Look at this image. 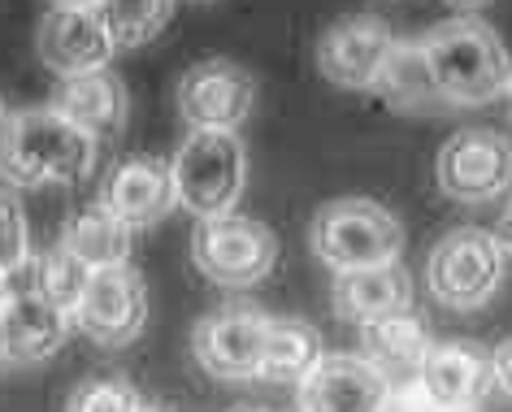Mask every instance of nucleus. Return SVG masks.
I'll return each mask as SVG.
<instances>
[{
	"mask_svg": "<svg viewBox=\"0 0 512 412\" xmlns=\"http://www.w3.org/2000/svg\"><path fill=\"white\" fill-rule=\"evenodd\" d=\"M100 139L61 118L53 105L14 109L0 126V178L9 187H74L96 170Z\"/></svg>",
	"mask_w": 512,
	"mask_h": 412,
	"instance_id": "nucleus-1",
	"label": "nucleus"
},
{
	"mask_svg": "<svg viewBox=\"0 0 512 412\" xmlns=\"http://www.w3.org/2000/svg\"><path fill=\"white\" fill-rule=\"evenodd\" d=\"M434 70V83L447 96L452 109L491 105L508 92L512 83V57L495 27L478 18H452L439 22L426 40H421Z\"/></svg>",
	"mask_w": 512,
	"mask_h": 412,
	"instance_id": "nucleus-2",
	"label": "nucleus"
},
{
	"mask_svg": "<svg viewBox=\"0 0 512 412\" xmlns=\"http://www.w3.org/2000/svg\"><path fill=\"white\" fill-rule=\"evenodd\" d=\"M309 243H313L317 261H326L335 274H343V269L400 261L404 226L387 204L365 200V196H343L313 213Z\"/></svg>",
	"mask_w": 512,
	"mask_h": 412,
	"instance_id": "nucleus-3",
	"label": "nucleus"
},
{
	"mask_svg": "<svg viewBox=\"0 0 512 412\" xmlns=\"http://www.w3.org/2000/svg\"><path fill=\"white\" fill-rule=\"evenodd\" d=\"M170 170L178 209H187L191 217L235 213L243 183H248V152L235 131H187Z\"/></svg>",
	"mask_w": 512,
	"mask_h": 412,
	"instance_id": "nucleus-4",
	"label": "nucleus"
},
{
	"mask_svg": "<svg viewBox=\"0 0 512 412\" xmlns=\"http://www.w3.org/2000/svg\"><path fill=\"white\" fill-rule=\"evenodd\" d=\"M191 265L217 287H252L278 265V235L256 217L217 213L196 217L191 230Z\"/></svg>",
	"mask_w": 512,
	"mask_h": 412,
	"instance_id": "nucleus-5",
	"label": "nucleus"
},
{
	"mask_svg": "<svg viewBox=\"0 0 512 412\" xmlns=\"http://www.w3.org/2000/svg\"><path fill=\"white\" fill-rule=\"evenodd\" d=\"M504 278V248L491 230L456 226L430 248L426 282L430 295L452 313H473L495 295Z\"/></svg>",
	"mask_w": 512,
	"mask_h": 412,
	"instance_id": "nucleus-6",
	"label": "nucleus"
},
{
	"mask_svg": "<svg viewBox=\"0 0 512 412\" xmlns=\"http://www.w3.org/2000/svg\"><path fill=\"white\" fill-rule=\"evenodd\" d=\"M439 191L456 204H491L512 187V139L491 126H465L439 148Z\"/></svg>",
	"mask_w": 512,
	"mask_h": 412,
	"instance_id": "nucleus-7",
	"label": "nucleus"
},
{
	"mask_svg": "<svg viewBox=\"0 0 512 412\" xmlns=\"http://www.w3.org/2000/svg\"><path fill=\"white\" fill-rule=\"evenodd\" d=\"M70 321L79 326L96 347H126L148 326V282L144 274L126 265L92 269L83 300L74 304Z\"/></svg>",
	"mask_w": 512,
	"mask_h": 412,
	"instance_id": "nucleus-8",
	"label": "nucleus"
},
{
	"mask_svg": "<svg viewBox=\"0 0 512 412\" xmlns=\"http://www.w3.org/2000/svg\"><path fill=\"white\" fill-rule=\"evenodd\" d=\"M265 330H270V313H261L256 304H222L196 321L191 352L209 378L243 382L256 378V369H261Z\"/></svg>",
	"mask_w": 512,
	"mask_h": 412,
	"instance_id": "nucleus-9",
	"label": "nucleus"
},
{
	"mask_svg": "<svg viewBox=\"0 0 512 412\" xmlns=\"http://www.w3.org/2000/svg\"><path fill=\"white\" fill-rule=\"evenodd\" d=\"M256 105V79L239 61L209 57L178 79V113L191 131H239Z\"/></svg>",
	"mask_w": 512,
	"mask_h": 412,
	"instance_id": "nucleus-10",
	"label": "nucleus"
},
{
	"mask_svg": "<svg viewBox=\"0 0 512 412\" xmlns=\"http://www.w3.org/2000/svg\"><path fill=\"white\" fill-rule=\"evenodd\" d=\"M395 48V31L378 14H348L330 22L326 35L317 40V70L326 83L343 92H374V79L382 61Z\"/></svg>",
	"mask_w": 512,
	"mask_h": 412,
	"instance_id": "nucleus-11",
	"label": "nucleus"
},
{
	"mask_svg": "<svg viewBox=\"0 0 512 412\" xmlns=\"http://www.w3.org/2000/svg\"><path fill=\"white\" fill-rule=\"evenodd\" d=\"M395 382L374 360L326 352L300 382V412H391Z\"/></svg>",
	"mask_w": 512,
	"mask_h": 412,
	"instance_id": "nucleus-12",
	"label": "nucleus"
},
{
	"mask_svg": "<svg viewBox=\"0 0 512 412\" xmlns=\"http://www.w3.org/2000/svg\"><path fill=\"white\" fill-rule=\"evenodd\" d=\"M35 53H40L44 70H53L57 79L87 70H105L118 44L105 31L96 5L92 9H48L40 31H35Z\"/></svg>",
	"mask_w": 512,
	"mask_h": 412,
	"instance_id": "nucleus-13",
	"label": "nucleus"
},
{
	"mask_svg": "<svg viewBox=\"0 0 512 412\" xmlns=\"http://www.w3.org/2000/svg\"><path fill=\"white\" fill-rule=\"evenodd\" d=\"M100 204L113 209L131 230H148L178 209L174 170L161 157H126L109 170L100 187Z\"/></svg>",
	"mask_w": 512,
	"mask_h": 412,
	"instance_id": "nucleus-14",
	"label": "nucleus"
},
{
	"mask_svg": "<svg viewBox=\"0 0 512 412\" xmlns=\"http://www.w3.org/2000/svg\"><path fill=\"white\" fill-rule=\"evenodd\" d=\"M61 118H70L79 131H87L100 144L118 139L126 131V118H131V96H126V83L105 70H87V74H70V79H57L53 96H48Z\"/></svg>",
	"mask_w": 512,
	"mask_h": 412,
	"instance_id": "nucleus-15",
	"label": "nucleus"
},
{
	"mask_svg": "<svg viewBox=\"0 0 512 412\" xmlns=\"http://www.w3.org/2000/svg\"><path fill=\"white\" fill-rule=\"evenodd\" d=\"M417 386L430 408H478L495 386L491 356H482L473 343H430Z\"/></svg>",
	"mask_w": 512,
	"mask_h": 412,
	"instance_id": "nucleus-16",
	"label": "nucleus"
},
{
	"mask_svg": "<svg viewBox=\"0 0 512 412\" xmlns=\"http://www.w3.org/2000/svg\"><path fill=\"white\" fill-rule=\"evenodd\" d=\"M0 321H5V339H9V365H40V360L57 356L70 330L66 308H57L35 287H18L9 295Z\"/></svg>",
	"mask_w": 512,
	"mask_h": 412,
	"instance_id": "nucleus-17",
	"label": "nucleus"
},
{
	"mask_svg": "<svg viewBox=\"0 0 512 412\" xmlns=\"http://www.w3.org/2000/svg\"><path fill=\"white\" fill-rule=\"evenodd\" d=\"M335 313L343 321H365L374 317H387V313H400V308H413V282L400 269V261H387V265H365V269H343L335 278Z\"/></svg>",
	"mask_w": 512,
	"mask_h": 412,
	"instance_id": "nucleus-18",
	"label": "nucleus"
},
{
	"mask_svg": "<svg viewBox=\"0 0 512 412\" xmlns=\"http://www.w3.org/2000/svg\"><path fill=\"white\" fill-rule=\"evenodd\" d=\"M374 92L387 109L395 113H439V109H452L447 105V96L439 92V83H434V70H430V57L426 48L417 44H404L395 40V48L382 61L378 79H374Z\"/></svg>",
	"mask_w": 512,
	"mask_h": 412,
	"instance_id": "nucleus-19",
	"label": "nucleus"
},
{
	"mask_svg": "<svg viewBox=\"0 0 512 412\" xmlns=\"http://www.w3.org/2000/svg\"><path fill=\"white\" fill-rule=\"evenodd\" d=\"M61 248L74 252L87 269H105V265H126L131 261V243H135V230L122 222L113 209L105 204H83L74 209L66 222H61Z\"/></svg>",
	"mask_w": 512,
	"mask_h": 412,
	"instance_id": "nucleus-20",
	"label": "nucleus"
},
{
	"mask_svg": "<svg viewBox=\"0 0 512 412\" xmlns=\"http://www.w3.org/2000/svg\"><path fill=\"white\" fill-rule=\"evenodd\" d=\"M430 330L421 326V317H413V308H400V313H387V317H374L361 326V347H365V360L387 373V378H400V373H413L421 369V360L430 352Z\"/></svg>",
	"mask_w": 512,
	"mask_h": 412,
	"instance_id": "nucleus-21",
	"label": "nucleus"
},
{
	"mask_svg": "<svg viewBox=\"0 0 512 412\" xmlns=\"http://www.w3.org/2000/svg\"><path fill=\"white\" fill-rule=\"evenodd\" d=\"M326 356L322 330L296 317H270L265 330V347H261V382H304L313 373V365Z\"/></svg>",
	"mask_w": 512,
	"mask_h": 412,
	"instance_id": "nucleus-22",
	"label": "nucleus"
},
{
	"mask_svg": "<svg viewBox=\"0 0 512 412\" xmlns=\"http://www.w3.org/2000/svg\"><path fill=\"white\" fill-rule=\"evenodd\" d=\"M87 278H92V269L57 243V248H48V252H31V261L9 274V291L35 287V291H44L57 308L74 313V304H79L83 291H87Z\"/></svg>",
	"mask_w": 512,
	"mask_h": 412,
	"instance_id": "nucleus-23",
	"label": "nucleus"
},
{
	"mask_svg": "<svg viewBox=\"0 0 512 412\" xmlns=\"http://www.w3.org/2000/svg\"><path fill=\"white\" fill-rule=\"evenodd\" d=\"M174 0H100L96 14L118 48H139L170 22Z\"/></svg>",
	"mask_w": 512,
	"mask_h": 412,
	"instance_id": "nucleus-24",
	"label": "nucleus"
},
{
	"mask_svg": "<svg viewBox=\"0 0 512 412\" xmlns=\"http://www.w3.org/2000/svg\"><path fill=\"white\" fill-rule=\"evenodd\" d=\"M31 261V222L14 191L0 187V274H14Z\"/></svg>",
	"mask_w": 512,
	"mask_h": 412,
	"instance_id": "nucleus-25",
	"label": "nucleus"
},
{
	"mask_svg": "<svg viewBox=\"0 0 512 412\" xmlns=\"http://www.w3.org/2000/svg\"><path fill=\"white\" fill-rule=\"evenodd\" d=\"M139 408H144V399L126 378H87L70 395L66 412H139Z\"/></svg>",
	"mask_w": 512,
	"mask_h": 412,
	"instance_id": "nucleus-26",
	"label": "nucleus"
},
{
	"mask_svg": "<svg viewBox=\"0 0 512 412\" xmlns=\"http://www.w3.org/2000/svg\"><path fill=\"white\" fill-rule=\"evenodd\" d=\"M491 369H495V386H504V391L512 395V339H504L491 352Z\"/></svg>",
	"mask_w": 512,
	"mask_h": 412,
	"instance_id": "nucleus-27",
	"label": "nucleus"
},
{
	"mask_svg": "<svg viewBox=\"0 0 512 412\" xmlns=\"http://www.w3.org/2000/svg\"><path fill=\"white\" fill-rule=\"evenodd\" d=\"M495 239H499V248L512 252V200H508V209L504 217H499V226H495Z\"/></svg>",
	"mask_w": 512,
	"mask_h": 412,
	"instance_id": "nucleus-28",
	"label": "nucleus"
},
{
	"mask_svg": "<svg viewBox=\"0 0 512 412\" xmlns=\"http://www.w3.org/2000/svg\"><path fill=\"white\" fill-rule=\"evenodd\" d=\"M53 9H92V5H100V0H48Z\"/></svg>",
	"mask_w": 512,
	"mask_h": 412,
	"instance_id": "nucleus-29",
	"label": "nucleus"
},
{
	"mask_svg": "<svg viewBox=\"0 0 512 412\" xmlns=\"http://www.w3.org/2000/svg\"><path fill=\"white\" fill-rule=\"evenodd\" d=\"M9 295H14V291H9V274H0V313H5V304H9Z\"/></svg>",
	"mask_w": 512,
	"mask_h": 412,
	"instance_id": "nucleus-30",
	"label": "nucleus"
},
{
	"mask_svg": "<svg viewBox=\"0 0 512 412\" xmlns=\"http://www.w3.org/2000/svg\"><path fill=\"white\" fill-rule=\"evenodd\" d=\"M0 365H9V339H5V321H0Z\"/></svg>",
	"mask_w": 512,
	"mask_h": 412,
	"instance_id": "nucleus-31",
	"label": "nucleus"
},
{
	"mask_svg": "<svg viewBox=\"0 0 512 412\" xmlns=\"http://www.w3.org/2000/svg\"><path fill=\"white\" fill-rule=\"evenodd\" d=\"M421 412H478V408H421Z\"/></svg>",
	"mask_w": 512,
	"mask_h": 412,
	"instance_id": "nucleus-32",
	"label": "nucleus"
},
{
	"mask_svg": "<svg viewBox=\"0 0 512 412\" xmlns=\"http://www.w3.org/2000/svg\"><path fill=\"white\" fill-rule=\"evenodd\" d=\"M452 5H465V9H478V5H486V0H452Z\"/></svg>",
	"mask_w": 512,
	"mask_h": 412,
	"instance_id": "nucleus-33",
	"label": "nucleus"
},
{
	"mask_svg": "<svg viewBox=\"0 0 512 412\" xmlns=\"http://www.w3.org/2000/svg\"><path fill=\"white\" fill-rule=\"evenodd\" d=\"M9 113H14V109H9V105H5V100H0V126H5V122H9Z\"/></svg>",
	"mask_w": 512,
	"mask_h": 412,
	"instance_id": "nucleus-34",
	"label": "nucleus"
},
{
	"mask_svg": "<svg viewBox=\"0 0 512 412\" xmlns=\"http://www.w3.org/2000/svg\"><path fill=\"white\" fill-rule=\"evenodd\" d=\"M139 412H170V408H157V404H144V408H139Z\"/></svg>",
	"mask_w": 512,
	"mask_h": 412,
	"instance_id": "nucleus-35",
	"label": "nucleus"
},
{
	"mask_svg": "<svg viewBox=\"0 0 512 412\" xmlns=\"http://www.w3.org/2000/svg\"><path fill=\"white\" fill-rule=\"evenodd\" d=\"M504 100H508V113H512V83H508V92H504Z\"/></svg>",
	"mask_w": 512,
	"mask_h": 412,
	"instance_id": "nucleus-36",
	"label": "nucleus"
},
{
	"mask_svg": "<svg viewBox=\"0 0 512 412\" xmlns=\"http://www.w3.org/2000/svg\"><path fill=\"white\" fill-rule=\"evenodd\" d=\"M239 412H261V408H239Z\"/></svg>",
	"mask_w": 512,
	"mask_h": 412,
	"instance_id": "nucleus-37",
	"label": "nucleus"
}]
</instances>
